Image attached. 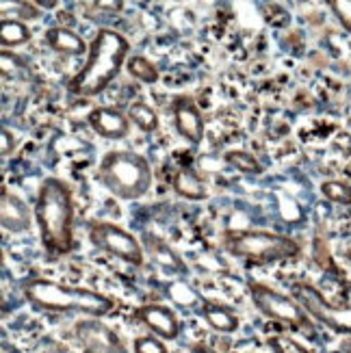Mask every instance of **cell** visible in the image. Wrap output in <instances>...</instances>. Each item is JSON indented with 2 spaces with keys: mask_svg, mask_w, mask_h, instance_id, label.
<instances>
[{
  "mask_svg": "<svg viewBox=\"0 0 351 353\" xmlns=\"http://www.w3.org/2000/svg\"><path fill=\"white\" fill-rule=\"evenodd\" d=\"M33 217L39 228L43 250L52 256H66L74 248V197L68 182L46 178L37 191Z\"/></svg>",
  "mask_w": 351,
  "mask_h": 353,
  "instance_id": "1",
  "label": "cell"
},
{
  "mask_svg": "<svg viewBox=\"0 0 351 353\" xmlns=\"http://www.w3.org/2000/svg\"><path fill=\"white\" fill-rule=\"evenodd\" d=\"M130 52V43L124 35L109 28H100L89 43V57L83 70L70 81L74 96L94 98L111 85Z\"/></svg>",
  "mask_w": 351,
  "mask_h": 353,
  "instance_id": "2",
  "label": "cell"
},
{
  "mask_svg": "<svg viewBox=\"0 0 351 353\" xmlns=\"http://www.w3.org/2000/svg\"><path fill=\"white\" fill-rule=\"evenodd\" d=\"M24 297L41 310L52 312H85L91 316H104L115 308V301L89 288H74L52 280L35 278L24 284Z\"/></svg>",
  "mask_w": 351,
  "mask_h": 353,
  "instance_id": "3",
  "label": "cell"
},
{
  "mask_svg": "<svg viewBox=\"0 0 351 353\" xmlns=\"http://www.w3.org/2000/svg\"><path fill=\"white\" fill-rule=\"evenodd\" d=\"M98 178L115 197L132 202L150 191L152 170L150 163L128 150H113L106 152L98 165Z\"/></svg>",
  "mask_w": 351,
  "mask_h": 353,
  "instance_id": "4",
  "label": "cell"
},
{
  "mask_svg": "<svg viewBox=\"0 0 351 353\" xmlns=\"http://www.w3.org/2000/svg\"><path fill=\"white\" fill-rule=\"evenodd\" d=\"M223 245L232 256L248 258L254 263H276L299 254V243L291 236L267 232V230H241L225 232Z\"/></svg>",
  "mask_w": 351,
  "mask_h": 353,
  "instance_id": "5",
  "label": "cell"
},
{
  "mask_svg": "<svg viewBox=\"0 0 351 353\" xmlns=\"http://www.w3.org/2000/svg\"><path fill=\"white\" fill-rule=\"evenodd\" d=\"M250 293H252L256 308L265 316H269L273 321H280V323H286L303 334L312 336V325L306 316V310H303L295 299L286 297L265 284H250Z\"/></svg>",
  "mask_w": 351,
  "mask_h": 353,
  "instance_id": "6",
  "label": "cell"
},
{
  "mask_svg": "<svg viewBox=\"0 0 351 353\" xmlns=\"http://www.w3.org/2000/svg\"><path fill=\"white\" fill-rule=\"evenodd\" d=\"M293 295L301 308L319 323H323L337 334L351 336V305H341V308L330 305V301H325V297L310 284H295Z\"/></svg>",
  "mask_w": 351,
  "mask_h": 353,
  "instance_id": "7",
  "label": "cell"
},
{
  "mask_svg": "<svg viewBox=\"0 0 351 353\" xmlns=\"http://www.w3.org/2000/svg\"><path fill=\"white\" fill-rule=\"evenodd\" d=\"M89 241L98 250L111 254L128 265L139 267L143 265V245L137 241L130 232L115 223H96L89 230Z\"/></svg>",
  "mask_w": 351,
  "mask_h": 353,
  "instance_id": "8",
  "label": "cell"
},
{
  "mask_svg": "<svg viewBox=\"0 0 351 353\" xmlns=\"http://www.w3.org/2000/svg\"><path fill=\"white\" fill-rule=\"evenodd\" d=\"M172 111L178 134L185 137L189 143H200L204 139V119L197 104L189 96H180L174 100Z\"/></svg>",
  "mask_w": 351,
  "mask_h": 353,
  "instance_id": "9",
  "label": "cell"
},
{
  "mask_svg": "<svg viewBox=\"0 0 351 353\" xmlns=\"http://www.w3.org/2000/svg\"><path fill=\"white\" fill-rule=\"evenodd\" d=\"M89 126L104 139H124L130 132V119L111 106H98L89 113Z\"/></svg>",
  "mask_w": 351,
  "mask_h": 353,
  "instance_id": "10",
  "label": "cell"
},
{
  "mask_svg": "<svg viewBox=\"0 0 351 353\" xmlns=\"http://www.w3.org/2000/svg\"><path fill=\"white\" fill-rule=\"evenodd\" d=\"M0 223L11 234H22L30 228V212L26 204L5 187L0 191Z\"/></svg>",
  "mask_w": 351,
  "mask_h": 353,
  "instance_id": "11",
  "label": "cell"
},
{
  "mask_svg": "<svg viewBox=\"0 0 351 353\" xmlns=\"http://www.w3.org/2000/svg\"><path fill=\"white\" fill-rule=\"evenodd\" d=\"M137 314H139L141 323L148 325L154 334H159L161 339L172 341L180 332L176 314L172 310L163 308V305H143V308H139V312H137Z\"/></svg>",
  "mask_w": 351,
  "mask_h": 353,
  "instance_id": "12",
  "label": "cell"
},
{
  "mask_svg": "<svg viewBox=\"0 0 351 353\" xmlns=\"http://www.w3.org/2000/svg\"><path fill=\"white\" fill-rule=\"evenodd\" d=\"M143 252H148L150 258L154 260L157 265H161L165 271H172V273H185L187 271L182 258L154 232H143Z\"/></svg>",
  "mask_w": 351,
  "mask_h": 353,
  "instance_id": "13",
  "label": "cell"
},
{
  "mask_svg": "<svg viewBox=\"0 0 351 353\" xmlns=\"http://www.w3.org/2000/svg\"><path fill=\"white\" fill-rule=\"evenodd\" d=\"M43 39H46V43H48L54 52H61V54H83L85 52L83 37L76 35L72 28L52 26V28L46 30Z\"/></svg>",
  "mask_w": 351,
  "mask_h": 353,
  "instance_id": "14",
  "label": "cell"
},
{
  "mask_svg": "<svg viewBox=\"0 0 351 353\" xmlns=\"http://www.w3.org/2000/svg\"><path fill=\"white\" fill-rule=\"evenodd\" d=\"M202 314L206 319V323L212 327V330H217L221 334H232L237 332L239 327V316L230 310V308H225V305H219V303H204V308H202Z\"/></svg>",
  "mask_w": 351,
  "mask_h": 353,
  "instance_id": "15",
  "label": "cell"
},
{
  "mask_svg": "<svg viewBox=\"0 0 351 353\" xmlns=\"http://www.w3.org/2000/svg\"><path fill=\"white\" fill-rule=\"evenodd\" d=\"M174 191L185 197V199H193V202H197V199H204L206 197V187H204V180L197 176L195 172L191 170H180L176 176H174Z\"/></svg>",
  "mask_w": 351,
  "mask_h": 353,
  "instance_id": "16",
  "label": "cell"
},
{
  "mask_svg": "<svg viewBox=\"0 0 351 353\" xmlns=\"http://www.w3.org/2000/svg\"><path fill=\"white\" fill-rule=\"evenodd\" d=\"M128 119L143 132H154L159 128V115L146 102H132L128 106Z\"/></svg>",
  "mask_w": 351,
  "mask_h": 353,
  "instance_id": "17",
  "label": "cell"
},
{
  "mask_svg": "<svg viewBox=\"0 0 351 353\" xmlns=\"http://www.w3.org/2000/svg\"><path fill=\"white\" fill-rule=\"evenodd\" d=\"M30 39V30L22 20H3L0 22V41L5 48H15V46L26 43Z\"/></svg>",
  "mask_w": 351,
  "mask_h": 353,
  "instance_id": "18",
  "label": "cell"
},
{
  "mask_svg": "<svg viewBox=\"0 0 351 353\" xmlns=\"http://www.w3.org/2000/svg\"><path fill=\"white\" fill-rule=\"evenodd\" d=\"M225 163L234 167L237 172L241 174H261L263 172V165L258 163V159L250 152H243V150H232V152H225Z\"/></svg>",
  "mask_w": 351,
  "mask_h": 353,
  "instance_id": "19",
  "label": "cell"
},
{
  "mask_svg": "<svg viewBox=\"0 0 351 353\" xmlns=\"http://www.w3.org/2000/svg\"><path fill=\"white\" fill-rule=\"evenodd\" d=\"M126 68H128V74L132 76V79L141 81V83H157L159 81V70L154 63H150V61L146 57H132L126 61Z\"/></svg>",
  "mask_w": 351,
  "mask_h": 353,
  "instance_id": "20",
  "label": "cell"
},
{
  "mask_svg": "<svg viewBox=\"0 0 351 353\" xmlns=\"http://www.w3.org/2000/svg\"><path fill=\"white\" fill-rule=\"evenodd\" d=\"M321 193L325 195V199L341 206H351V184L343 182V180H328L321 184Z\"/></svg>",
  "mask_w": 351,
  "mask_h": 353,
  "instance_id": "21",
  "label": "cell"
},
{
  "mask_svg": "<svg viewBox=\"0 0 351 353\" xmlns=\"http://www.w3.org/2000/svg\"><path fill=\"white\" fill-rule=\"evenodd\" d=\"M328 7L337 15V20L343 24V28L351 33V0H330Z\"/></svg>",
  "mask_w": 351,
  "mask_h": 353,
  "instance_id": "22",
  "label": "cell"
},
{
  "mask_svg": "<svg viewBox=\"0 0 351 353\" xmlns=\"http://www.w3.org/2000/svg\"><path fill=\"white\" fill-rule=\"evenodd\" d=\"M269 347L273 353H308L301 345H297L293 339H286V336H273V339H269Z\"/></svg>",
  "mask_w": 351,
  "mask_h": 353,
  "instance_id": "23",
  "label": "cell"
},
{
  "mask_svg": "<svg viewBox=\"0 0 351 353\" xmlns=\"http://www.w3.org/2000/svg\"><path fill=\"white\" fill-rule=\"evenodd\" d=\"M134 353H170V351H167V347L159 339L141 336V339L134 341Z\"/></svg>",
  "mask_w": 351,
  "mask_h": 353,
  "instance_id": "24",
  "label": "cell"
},
{
  "mask_svg": "<svg viewBox=\"0 0 351 353\" xmlns=\"http://www.w3.org/2000/svg\"><path fill=\"white\" fill-rule=\"evenodd\" d=\"M0 68H3V74L5 76H9V74H13L15 70H18V68H24V63H22L20 57L11 54L9 50H3V54H0Z\"/></svg>",
  "mask_w": 351,
  "mask_h": 353,
  "instance_id": "25",
  "label": "cell"
},
{
  "mask_svg": "<svg viewBox=\"0 0 351 353\" xmlns=\"http://www.w3.org/2000/svg\"><path fill=\"white\" fill-rule=\"evenodd\" d=\"M13 145H15V141H13L11 132L7 128H3V130H0V154L9 157L11 152H13Z\"/></svg>",
  "mask_w": 351,
  "mask_h": 353,
  "instance_id": "26",
  "label": "cell"
},
{
  "mask_svg": "<svg viewBox=\"0 0 351 353\" xmlns=\"http://www.w3.org/2000/svg\"><path fill=\"white\" fill-rule=\"evenodd\" d=\"M37 5L35 3H22L20 5V9H18V15H20V20L26 24V20H35L37 15H39V11L35 9Z\"/></svg>",
  "mask_w": 351,
  "mask_h": 353,
  "instance_id": "27",
  "label": "cell"
},
{
  "mask_svg": "<svg viewBox=\"0 0 351 353\" xmlns=\"http://www.w3.org/2000/svg\"><path fill=\"white\" fill-rule=\"evenodd\" d=\"M57 20H59V24H63V28L74 26V15L68 13V11H59V13H57Z\"/></svg>",
  "mask_w": 351,
  "mask_h": 353,
  "instance_id": "28",
  "label": "cell"
},
{
  "mask_svg": "<svg viewBox=\"0 0 351 353\" xmlns=\"http://www.w3.org/2000/svg\"><path fill=\"white\" fill-rule=\"evenodd\" d=\"M96 7H106L109 11H119L121 9V3H119V0H98Z\"/></svg>",
  "mask_w": 351,
  "mask_h": 353,
  "instance_id": "29",
  "label": "cell"
},
{
  "mask_svg": "<svg viewBox=\"0 0 351 353\" xmlns=\"http://www.w3.org/2000/svg\"><path fill=\"white\" fill-rule=\"evenodd\" d=\"M341 351H343V353H351V339L343 341V345H341Z\"/></svg>",
  "mask_w": 351,
  "mask_h": 353,
  "instance_id": "30",
  "label": "cell"
},
{
  "mask_svg": "<svg viewBox=\"0 0 351 353\" xmlns=\"http://www.w3.org/2000/svg\"><path fill=\"white\" fill-rule=\"evenodd\" d=\"M37 7H57V3L54 0H48V3H46V0H39V3H35Z\"/></svg>",
  "mask_w": 351,
  "mask_h": 353,
  "instance_id": "31",
  "label": "cell"
},
{
  "mask_svg": "<svg viewBox=\"0 0 351 353\" xmlns=\"http://www.w3.org/2000/svg\"><path fill=\"white\" fill-rule=\"evenodd\" d=\"M195 353H215V351H212V349H206V347H197Z\"/></svg>",
  "mask_w": 351,
  "mask_h": 353,
  "instance_id": "32",
  "label": "cell"
}]
</instances>
